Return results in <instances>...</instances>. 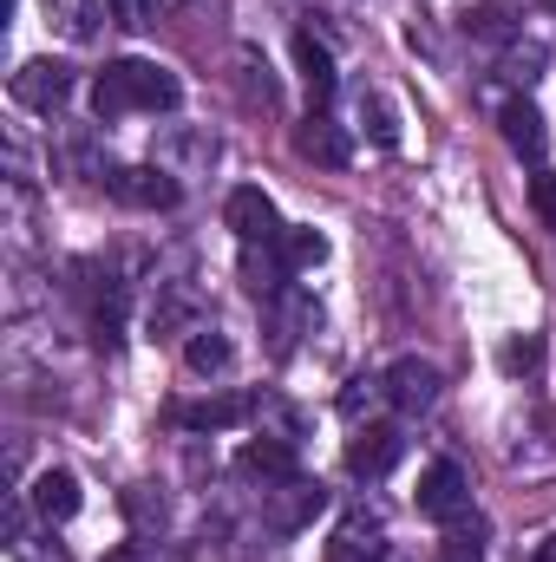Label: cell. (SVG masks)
<instances>
[{
    "instance_id": "cb8c5ba5",
    "label": "cell",
    "mask_w": 556,
    "mask_h": 562,
    "mask_svg": "<svg viewBox=\"0 0 556 562\" xmlns=\"http://www.w3.org/2000/svg\"><path fill=\"white\" fill-rule=\"evenodd\" d=\"M537 360H544L537 340H511V347H504V367H511V373H524V367H537Z\"/></svg>"
},
{
    "instance_id": "4fadbf2b",
    "label": "cell",
    "mask_w": 556,
    "mask_h": 562,
    "mask_svg": "<svg viewBox=\"0 0 556 562\" xmlns=\"http://www.w3.org/2000/svg\"><path fill=\"white\" fill-rule=\"evenodd\" d=\"M79 477L73 471H40V484H33V510L46 517V524H66V517H79Z\"/></svg>"
},
{
    "instance_id": "30bf717a",
    "label": "cell",
    "mask_w": 556,
    "mask_h": 562,
    "mask_svg": "<svg viewBox=\"0 0 556 562\" xmlns=\"http://www.w3.org/2000/svg\"><path fill=\"white\" fill-rule=\"evenodd\" d=\"M294 66H301V86H308V99H314V105H327V99H334V86H341V72H334V53H327L314 33H294Z\"/></svg>"
},
{
    "instance_id": "44dd1931",
    "label": "cell",
    "mask_w": 556,
    "mask_h": 562,
    "mask_svg": "<svg viewBox=\"0 0 556 562\" xmlns=\"http://www.w3.org/2000/svg\"><path fill=\"white\" fill-rule=\"evenodd\" d=\"M170 7H184V0H112V13H119L125 26H151V20L170 13Z\"/></svg>"
},
{
    "instance_id": "d6986e66",
    "label": "cell",
    "mask_w": 556,
    "mask_h": 562,
    "mask_svg": "<svg viewBox=\"0 0 556 562\" xmlns=\"http://www.w3.org/2000/svg\"><path fill=\"white\" fill-rule=\"evenodd\" d=\"M46 20L66 33V40H92V20H99V0H46Z\"/></svg>"
},
{
    "instance_id": "5bb4252c",
    "label": "cell",
    "mask_w": 556,
    "mask_h": 562,
    "mask_svg": "<svg viewBox=\"0 0 556 562\" xmlns=\"http://www.w3.org/2000/svg\"><path fill=\"white\" fill-rule=\"evenodd\" d=\"M387 557V537H380V524H367V517H347L341 530H334V543H327V562H380Z\"/></svg>"
},
{
    "instance_id": "5b68a950",
    "label": "cell",
    "mask_w": 556,
    "mask_h": 562,
    "mask_svg": "<svg viewBox=\"0 0 556 562\" xmlns=\"http://www.w3.org/2000/svg\"><path fill=\"white\" fill-rule=\"evenodd\" d=\"M105 183H112V196H119L125 210H170V203H177V177L157 170V164H125V170H112Z\"/></svg>"
},
{
    "instance_id": "8992f818",
    "label": "cell",
    "mask_w": 556,
    "mask_h": 562,
    "mask_svg": "<svg viewBox=\"0 0 556 562\" xmlns=\"http://www.w3.org/2000/svg\"><path fill=\"white\" fill-rule=\"evenodd\" d=\"M400 451H407L400 425H360V431L347 438V471H354V477H387V471L400 464Z\"/></svg>"
},
{
    "instance_id": "277c9868",
    "label": "cell",
    "mask_w": 556,
    "mask_h": 562,
    "mask_svg": "<svg viewBox=\"0 0 556 562\" xmlns=\"http://www.w3.org/2000/svg\"><path fill=\"white\" fill-rule=\"evenodd\" d=\"M13 99H20L26 112H59V105L73 99V66H59V59H26V66L13 72Z\"/></svg>"
},
{
    "instance_id": "603a6c76",
    "label": "cell",
    "mask_w": 556,
    "mask_h": 562,
    "mask_svg": "<svg viewBox=\"0 0 556 562\" xmlns=\"http://www.w3.org/2000/svg\"><path fill=\"white\" fill-rule=\"evenodd\" d=\"M531 203H537V216L556 229V170H544V177L531 183Z\"/></svg>"
},
{
    "instance_id": "7402d4cb",
    "label": "cell",
    "mask_w": 556,
    "mask_h": 562,
    "mask_svg": "<svg viewBox=\"0 0 556 562\" xmlns=\"http://www.w3.org/2000/svg\"><path fill=\"white\" fill-rule=\"evenodd\" d=\"M465 26H471L478 40H504V33H511V13H504V7H471Z\"/></svg>"
},
{
    "instance_id": "484cf974",
    "label": "cell",
    "mask_w": 556,
    "mask_h": 562,
    "mask_svg": "<svg viewBox=\"0 0 556 562\" xmlns=\"http://www.w3.org/2000/svg\"><path fill=\"white\" fill-rule=\"evenodd\" d=\"M544 7H551V13H556V0H544Z\"/></svg>"
},
{
    "instance_id": "3957f363",
    "label": "cell",
    "mask_w": 556,
    "mask_h": 562,
    "mask_svg": "<svg viewBox=\"0 0 556 562\" xmlns=\"http://www.w3.org/2000/svg\"><path fill=\"white\" fill-rule=\"evenodd\" d=\"M223 223L236 229V243H281V236H288V229H281V216H276V203H269V190H256V183L230 190Z\"/></svg>"
},
{
    "instance_id": "8fae6325",
    "label": "cell",
    "mask_w": 556,
    "mask_h": 562,
    "mask_svg": "<svg viewBox=\"0 0 556 562\" xmlns=\"http://www.w3.org/2000/svg\"><path fill=\"white\" fill-rule=\"evenodd\" d=\"M498 125H504V144H511L518 157H531V164L544 157V144L551 138H544V112H537L531 99H511V105L498 112Z\"/></svg>"
},
{
    "instance_id": "ac0fdd59",
    "label": "cell",
    "mask_w": 556,
    "mask_h": 562,
    "mask_svg": "<svg viewBox=\"0 0 556 562\" xmlns=\"http://www.w3.org/2000/svg\"><path fill=\"white\" fill-rule=\"evenodd\" d=\"M281 262H288L294 276H301V269H321V262H327V236H321V229H288V236H281Z\"/></svg>"
},
{
    "instance_id": "52a82bcc",
    "label": "cell",
    "mask_w": 556,
    "mask_h": 562,
    "mask_svg": "<svg viewBox=\"0 0 556 562\" xmlns=\"http://www.w3.org/2000/svg\"><path fill=\"white\" fill-rule=\"evenodd\" d=\"M438 386H445V380H438V367H432V360H413V353H407V360H393V367H387V380H380V393H387L400 413H425V406L438 400Z\"/></svg>"
},
{
    "instance_id": "6da1fadb",
    "label": "cell",
    "mask_w": 556,
    "mask_h": 562,
    "mask_svg": "<svg viewBox=\"0 0 556 562\" xmlns=\"http://www.w3.org/2000/svg\"><path fill=\"white\" fill-rule=\"evenodd\" d=\"M184 99L177 72L157 66V59H112L99 79H92V112L99 119H125V112H170Z\"/></svg>"
},
{
    "instance_id": "7c38bea8",
    "label": "cell",
    "mask_w": 556,
    "mask_h": 562,
    "mask_svg": "<svg viewBox=\"0 0 556 562\" xmlns=\"http://www.w3.org/2000/svg\"><path fill=\"white\" fill-rule=\"evenodd\" d=\"M249 413H256V400H249V393H230V400L177 406V425H184V431H230V425H243Z\"/></svg>"
},
{
    "instance_id": "2e32d148",
    "label": "cell",
    "mask_w": 556,
    "mask_h": 562,
    "mask_svg": "<svg viewBox=\"0 0 556 562\" xmlns=\"http://www.w3.org/2000/svg\"><path fill=\"white\" fill-rule=\"evenodd\" d=\"M438 562H485V524H478V517H458V524H445Z\"/></svg>"
},
{
    "instance_id": "7a4b0ae2",
    "label": "cell",
    "mask_w": 556,
    "mask_h": 562,
    "mask_svg": "<svg viewBox=\"0 0 556 562\" xmlns=\"http://www.w3.org/2000/svg\"><path fill=\"white\" fill-rule=\"evenodd\" d=\"M419 517H432V524L471 517V477H465L452 458H438V464L419 471Z\"/></svg>"
},
{
    "instance_id": "ba28073f",
    "label": "cell",
    "mask_w": 556,
    "mask_h": 562,
    "mask_svg": "<svg viewBox=\"0 0 556 562\" xmlns=\"http://www.w3.org/2000/svg\"><path fill=\"white\" fill-rule=\"evenodd\" d=\"M294 150H301V157H314V164H327V170H347L354 138H347V125H334L327 112H308V125L294 132Z\"/></svg>"
},
{
    "instance_id": "9c48e42d",
    "label": "cell",
    "mask_w": 556,
    "mask_h": 562,
    "mask_svg": "<svg viewBox=\"0 0 556 562\" xmlns=\"http://www.w3.org/2000/svg\"><path fill=\"white\" fill-rule=\"evenodd\" d=\"M236 464H243V477H263V484H294L301 477L294 445H281V438H249Z\"/></svg>"
},
{
    "instance_id": "e0dca14e",
    "label": "cell",
    "mask_w": 556,
    "mask_h": 562,
    "mask_svg": "<svg viewBox=\"0 0 556 562\" xmlns=\"http://www.w3.org/2000/svg\"><path fill=\"white\" fill-rule=\"evenodd\" d=\"M281 491H288V504H281V530H301V524H308V517H321V510H327V491H321V484H301V477H294V484H281Z\"/></svg>"
},
{
    "instance_id": "ffe728a7",
    "label": "cell",
    "mask_w": 556,
    "mask_h": 562,
    "mask_svg": "<svg viewBox=\"0 0 556 562\" xmlns=\"http://www.w3.org/2000/svg\"><path fill=\"white\" fill-rule=\"evenodd\" d=\"M184 360H190V373H223L230 367V340L223 334H190V347H184Z\"/></svg>"
},
{
    "instance_id": "d4e9b609",
    "label": "cell",
    "mask_w": 556,
    "mask_h": 562,
    "mask_svg": "<svg viewBox=\"0 0 556 562\" xmlns=\"http://www.w3.org/2000/svg\"><path fill=\"white\" fill-rule=\"evenodd\" d=\"M531 562H556V537H544V543H537V557Z\"/></svg>"
},
{
    "instance_id": "9a60e30c",
    "label": "cell",
    "mask_w": 556,
    "mask_h": 562,
    "mask_svg": "<svg viewBox=\"0 0 556 562\" xmlns=\"http://www.w3.org/2000/svg\"><path fill=\"white\" fill-rule=\"evenodd\" d=\"M276 249L281 243H243V288H249V294H276L281 276H294Z\"/></svg>"
}]
</instances>
